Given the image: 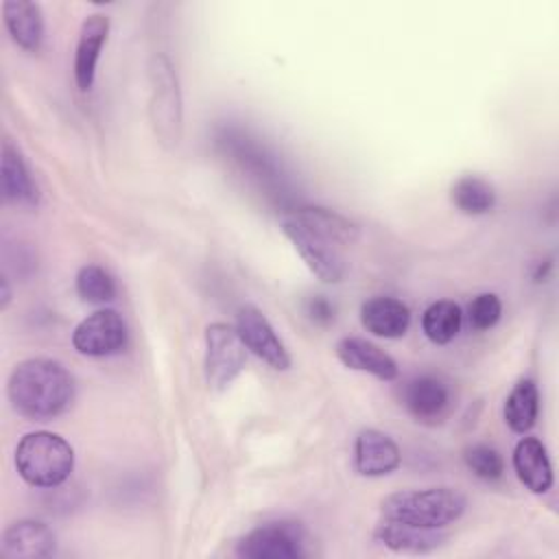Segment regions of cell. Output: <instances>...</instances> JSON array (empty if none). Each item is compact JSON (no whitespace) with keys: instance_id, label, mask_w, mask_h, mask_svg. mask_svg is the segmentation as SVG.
Segmentation results:
<instances>
[{"instance_id":"4fadbf2b","label":"cell","mask_w":559,"mask_h":559,"mask_svg":"<svg viewBox=\"0 0 559 559\" xmlns=\"http://www.w3.org/2000/svg\"><path fill=\"white\" fill-rule=\"evenodd\" d=\"M402 402L417 421H437L450 404V389L441 378L421 373L404 384Z\"/></svg>"},{"instance_id":"3957f363","label":"cell","mask_w":559,"mask_h":559,"mask_svg":"<svg viewBox=\"0 0 559 559\" xmlns=\"http://www.w3.org/2000/svg\"><path fill=\"white\" fill-rule=\"evenodd\" d=\"M148 120L166 148H177L183 138V103L179 90V76L173 61L157 52L148 59Z\"/></svg>"},{"instance_id":"8992f818","label":"cell","mask_w":559,"mask_h":559,"mask_svg":"<svg viewBox=\"0 0 559 559\" xmlns=\"http://www.w3.org/2000/svg\"><path fill=\"white\" fill-rule=\"evenodd\" d=\"M282 231L293 242L306 266L323 282L336 284L345 275V260L341 255V247L325 240L304 223H299L290 212L282 214L280 218Z\"/></svg>"},{"instance_id":"5bb4252c","label":"cell","mask_w":559,"mask_h":559,"mask_svg":"<svg viewBox=\"0 0 559 559\" xmlns=\"http://www.w3.org/2000/svg\"><path fill=\"white\" fill-rule=\"evenodd\" d=\"M336 356L338 360L356 371H367L376 376L378 380H395L397 378V365L395 360L382 352L378 345L358 338V336H345L336 343Z\"/></svg>"},{"instance_id":"2e32d148","label":"cell","mask_w":559,"mask_h":559,"mask_svg":"<svg viewBox=\"0 0 559 559\" xmlns=\"http://www.w3.org/2000/svg\"><path fill=\"white\" fill-rule=\"evenodd\" d=\"M360 321L376 336L400 338L411 325V310L395 297H371L360 308Z\"/></svg>"},{"instance_id":"484cf974","label":"cell","mask_w":559,"mask_h":559,"mask_svg":"<svg viewBox=\"0 0 559 559\" xmlns=\"http://www.w3.org/2000/svg\"><path fill=\"white\" fill-rule=\"evenodd\" d=\"M502 314V304L498 299L496 293H480L469 301L467 308V317H469V325L474 330H489L498 323Z\"/></svg>"},{"instance_id":"6da1fadb","label":"cell","mask_w":559,"mask_h":559,"mask_svg":"<svg viewBox=\"0 0 559 559\" xmlns=\"http://www.w3.org/2000/svg\"><path fill=\"white\" fill-rule=\"evenodd\" d=\"M7 393L11 406L26 419L48 421L61 415L74 397V380L52 358H28L13 367Z\"/></svg>"},{"instance_id":"603a6c76","label":"cell","mask_w":559,"mask_h":559,"mask_svg":"<svg viewBox=\"0 0 559 559\" xmlns=\"http://www.w3.org/2000/svg\"><path fill=\"white\" fill-rule=\"evenodd\" d=\"M452 203L463 214H485L496 203V192L489 181L476 175H463L452 183Z\"/></svg>"},{"instance_id":"5b68a950","label":"cell","mask_w":559,"mask_h":559,"mask_svg":"<svg viewBox=\"0 0 559 559\" xmlns=\"http://www.w3.org/2000/svg\"><path fill=\"white\" fill-rule=\"evenodd\" d=\"M247 347L236 328L210 323L205 328V380L214 391H225L245 369Z\"/></svg>"},{"instance_id":"e0dca14e","label":"cell","mask_w":559,"mask_h":559,"mask_svg":"<svg viewBox=\"0 0 559 559\" xmlns=\"http://www.w3.org/2000/svg\"><path fill=\"white\" fill-rule=\"evenodd\" d=\"M373 537L386 548L395 552H408V555L430 552L445 542V535L439 533V528H421V526H411V524L391 522V520H382L376 526Z\"/></svg>"},{"instance_id":"4316f807","label":"cell","mask_w":559,"mask_h":559,"mask_svg":"<svg viewBox=\"0 0 559 559\" xmlns=\"http://www.w3.org/2000/svg\"><path fill=\"white\" fill-rule=\"evenodd\" d=\"M308 314L312 317V321L328 325L330 321H334V306L325 297H314L308 304Z\"/></svg>"},{"instance_id":"ffe728a7","label":"cell","mask_w":559,"mask_h":559,"mask_svg":"<svg viewBox=\"0 0 559 559\" xmlns=\"http://www.w3.org/2000/svg\"><path fill=\"white\" fill-rule=\"evenodd\" d=\"M2 197L11 203H35L37 190L28 175V168L17 148L11 146L9 140L2 142Z\"/></svg>"},{"instance_id":"8fae6325","label":"cell","mask_w":559,"mask_h":559,"mask_svg":"<svg viewBox=\"0 0 559 559\" xmlns=\"http://www.w3.org/2000/svg\"><path fill=\"white\" fill-rule=\"evenodd\" d=\"M55 533L37 520H17L2 533L0 552L7 559H41L55 552Z\"/></svg>"},{"instance_id":"9a60e30c","label":"cell","mask_w":559,"mask_h":559,"mask_svg":"<svg viewBox=\"0 0 559 559\" xmlns=\"http://www.w3.org/2000/svg\"><path fill=\"white\" fill-rule=\"evenodd\" d=\"M513 469L520 483L533 493H546L552 487V465L544 443L535 437H522L513 450Z\"/></svg>"},{"instance_id":"9c48e42d","label":"cell","mask_w":559,"mask_h":559,"mask_svg":"<svg viewBox=\"0 0 559 559\" xmlns=\"http://www.w3.org/2000/svg\"><path fill=\"white\" fill-rule=\"evenodd\" d=\"M236 330L247 349H251L258 358H262L269 367L284 371L290 367V356L275 334L269 319L255 306H242L238 310Z\"/></svg>"},{"instance_id":"d4e9b609","label":"cell","mask_w":559,"mask_h":559,"mask_svg":"<svg viewBox=\"0 0 559 559\" xmlns=\"http://www.w3.org/2000/svg\"><path fill=\"white\" fill-rule=\"evenodd\" d=\"M463 461L483 480H498L504 472V461L500 452L487 443H474L465 448Z\"/></svg>"},{"instance_id":"83f0119b","label":"cell","mask_w":559,"mask_h":559,"mask_svg":"<svg viewBox=\"0 0 559 559\" xmlns=\"http://www.w3.org/2000/svg\"><path fill=\"white\" fill-rule=\"evenodd\" d=\"M0 286H2V308H7V306H9V299H11V290H9V282H7L4 275H2V280H0Z\"/></svg>"},{"instance_id":"52a82bcc","label":"cell","mask_w":559,"mask_h":559,"mask_svg":"<svg viewBox=\"0 0 559 559\" xmlns=\"http://www.w3.org/2000/svg\"><path fill=\"white\" fill-rule=\"evenodd\" d=\"M242 559H299L306 557V533L297 522H266L251 528L236 544Z\"/></svg>"},{"instance_id":"7a4b0ae2","label":"cell","mask_w":559,"mask_h":559,"mask_svg":"<svg viewBox=\"0 0 559 559\" xmlns=\"http://www.w3.org/2000/svg\"><path fill=\"white\" fill-rule=\"evenodd\" d=\"M465 496L452 487L406 489L386 496L380 504L382 518L421 528H443L465 511Z\"/></svg>"},{"instance_id":"30bf717a","label":"cell","mask_w":559,"mask_h":559,"mask_svg":"<svg viewBox=\"0 0 559 559\" xmlns=\"http://www.w3.org/2000/svg\"><path fill=\"white\" fill-rule=\"evenodd\" d=\"M109 35V17L103 13H92L83 20L76 50H74V81L81 92L92 90L94 76H96V63L100 57V50Z\"/></svg>"},{"instance_id":"44dd1931","label":"cell","mask_w":559,"mask_h":559,"mask_svg":"<svg viewBox=\"0 0 559 559\" xmlns=\"http://www.w3.org/2000/svg\"><path fill=\"white\" fill-rule=\"evenodd\" d=\"M537 413H539L537 386L533 380L524 378L511 389V393L504 400V421L513 432L524 435L535 426Z\"/></svg>"},{"instance_id":"277c9868","label":"cell","mask_w":559,"mask_h":559,"mask_svg":"<svg viewBox=\"0 0 559 559\" xmlns=\"http://www.w3.org/2000/svg\"><path fill=\"white\" fill-rule=\"evenodd\" d=\"M17 474L33 487H57L74 467L72 445L48 430H35L20 439L15 448Z\"/></svg>"},{"instance_id":"d6986e66","label":"cell","mask_w":559,"mask_h":559,"mask_svg":"<svg viewBox=\"0 0 559 559\" xmlns=\"http://www.w3.org/2000/svg\"><path fill=\"white\" fill-rule=\"evenodd\" d=\"M290 214L304 223L306 227H310L312 231H317L319 236H323L325 240L334 242L336 247H345V245H354L358 240V225L352 223L349 218H345L343 214L328 210V207H297L290 210Z\"/></svg>"},{"instance_id":"7c38bea8","label":"cell","mask_w":559,"mask_h":559,"mask_svg":"<svg viewBox=\"0 0 559 559\" xmlns=\"http://www.w3.org/2000/svg\"><path fill=\"white\" fill-rule=\"evenodd\" d=\"M356 469L362 476H386L400 467V448L382 430L367 428L356 437L354 448Z\"/></svg>"},{"instance_id":"ba28073f","label":"cell","mask_w":559,"mask_h":559,"mask_svg":"<svg viewBox=\"0 0 559 559\" xmlns=\"http://www.w3.org/2000/svg\"><path fill=\"white\" fill-rule=\"evenodd\" d=\"M72 345L79 354L94 358L118 354L127 345V323L111 308L96 310L74 328Z\"/></svg>"},{"instance_id":"7402d4cb","label":"cell","mask_w":559,"mask_h":559,"mask_svg":"<svg viewBox=\"0 0 559 559\" xmlns=\"http://www.w3.org/2000/svg\"><path fill=\"white\" fill-rule=\"evenodd\" d=\"M461 319H463V314H461L459 304H454L450 299H439L424 310L421 330L432 343L445 345L459 334Z\"/></svg>"},{"instance_id":"ac0fdd59","label":"cell","mask_w":559,"mask_h":559,"mask_svg":"<svg viewBox=\"0 0 559 559\" xmlns=\"http://www.w3.org/2000/svg\"><path fill=\"white\" fill-rule=\"evenodd\" d=\"M2 17L13 41L24 50H39L44 41V15L37 2L7 0L2 2Z\"/></svg>"},{"instance_id":"cb8c5ba5","label":"cell","mask_w":559,"mask_h":559,"mask_svg":"<svg viewBox=\"0 0 559 559\" xmlns=\"http://www.w3.org/2000/svg\"><path fill=\"white\" fill-rule=\"evenodd\" d=\"M76 293L87 304H107L116 297V282L103 266L85 264L76 273Z\"/></svg>"}]
</instances>
